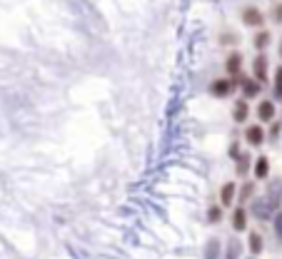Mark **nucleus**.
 <instances>
[{
    "mask_svg": "<svg viewBox=\"0 0 282 259\" xmlns=\"http://www.w3.org/2000/svg\"><path fill=\"white\" fill-rule=\"evenodd\" d=\"M250 212H252V217H255V220H260V222H270V220H275L277 207L270 202L267 194H262V197H252V200H250Z\"/></svg>",
    "mask_w": 282,
    "mask_h": 259,
    "instance_id": "1",
    "label": "nucleus"
},
{
    "mask_svg": "<svg viewBox=\"0 0 282 259\" xmlns=\"http://www.w3.org/2000/svg\"><path fill=\"white\" fill-rule=\"evenodd\" d=\"M237 90V77H215L212 82H210V88H207V92H210V97H218V100H225V97H232V92Z\"/></svg>",
    "mask_w": 282,
    "mask_h": 259,
    "instance_id": "2",
    "label": "nucleus"
},
{
    "mask_svg": "<svg viewBox=\"0 0 282 259\" xmlns=\"http://www.w3.org/2000/svg\"><path fill=\"white\" fill-rule=\"evenodd\" d=\"M237 88H240V95H242L245 100H255V97L262 95V88H265V85L260 82V80H255L252 75L240 73V75H237Z\"/></svg>",
    "mask_w": 282,
    "mask_h": 259,
    "instance_id": "3",
    "label": "nucleus"
},
{
    "mask_svg": "<svg viewBox=\"0 0 282 259\" xmlns=\"http://www.w3.org/2000/svg\"><path fill=\"white\" fill-rule=\"evenodd\" d=\"M240 20H242V25L252 28V30H260V28H265V13L260 10L257 5H245L242 13H240Z\"/></svg>",
    "mask_w": 282,
    "mask_h": 259,
    "instance_id": "4",
    "label": "nucleus"
},
{
    "mask_svg": "<svg viewBox=\"0 0 282 259\" xmlns=\"http://www.w3.org/2000/svg\"><path fill=\"white\" fill-rule=\"evenodd\" d=\"M245 142H247L252 149H260V147L267 142V130L262 127V122H255V125H247V127H245Z\"/></svg>",
    "mask_w": 282,
    "mask_h": 259,
    "instance_id": "5",
    "label": "nucleus"
},
{
    "mask_svg": "<svg viewBox=\"0 0 282 259\" xmlns=\"http://www.w3.org/2000/svg\"><path fill=\"white\" fill-rule=\"evenodd\" d=\"M255 117H257V122H262V125H270L272 120H277V105H275V100H257V105H255Z\"/></svg>",
    "mask_w": 282,
    "mask_h": 259,
    "instance_id": "6",
    "label": "nucleus"
},
{
    "mask_svg": "<svg viewBox=\"0 0 282 259\" xmlns=\"http://www.w3.org/2000/svg\"><path fill=\"white\" fill-rule=\"evenodd\" d=\"M250 70H252V77H255V80H260V82L265 85V82L270 80V57H267L265 53H257V55L252 57Z\"/></svg>",
    "mask_w": 282,
    "mask_h": 259,
    "instance_id": "7",
    "label": "nucleus"
},
{
    "mask_svg": "<svg viewBox=\"0 0 282 259\" xmlns=\"http://www.w3.org/2000/svg\"><path fill=\"white\" fill-rule=\"evenodd\" d=\"M242 65H245V55L240 50H230L227 57H225V73L230 77H237L242 73Z\"/></svg>",
    "mask_w": 282,
    "mask_h": 259,
    "instance_id": "8",
    "label": "nucleus"
},
{
    "mask_svg": "<svg viewBox=\"0 0 282 259\" xmlns=\"http://www.w3.org/2000/svg\"><path fill=\"white\" fill-rule=\"evenodd\" d=\"M250 100H245V97H237L235 100V105H232V120L237 122V125H245L247 120H250Z\"/></svg>",
    "mask_w": 282,
    "mask_h": 259,
    "instance_id": "9",
    "label": "nucleus"
},
{
    "mask_svg": "<svg viewBox=\"0 0 282 259\" xmlns=\"http://www.w3.org/2000/svg\"><path fill=\"white\" fill-rule=\"evenodd\" d=\"M270 45H272V33L265 30V28L255 30V35H252V48H255L257 53H265Z\"/></svg>",
    "mask_w": 282,
    "mask_h": 259,
    "instance_id": "10",
    "label": "nucleus"
},
{
    "mask_svg": "<svg viewBox=\"0 0 282 259\" xmlns=\"http://www.w3.org/2000/svg\"><path fill=\"white\" fill-rule=\"evenodd\" d=\"M267 197H270V202L277 207V209H282V177H275V180H270L267 182Z\"/></svg>",
    "mask_w": 282,
    "mask_h": 259,
    "instance_id": "11",
    "label": "nucleus"
},
{
    "mask_svg": "<svg viewBox=\"0 0 282 259\" xmlns=\"http://www.w3.org/2000/svg\"><path fill=\"white\" fill-rule=\"evenodd\" d=\"M252 175H255V180H270V157H265V155L255 157Z\"/></svg>",
    "mask_w": 282,
    "mask_h": 259,
    "instance_id": "12",
    "label": "nucleus"
},
{
    "mask_svg": "<svg viewBox=\"0 0 282 259\" xmlns=\"http://www.w3.org/2000/svg\"><path fill=\"white\" fill-rule=\"evenodd\" d=\"M252 162H255V160H252V155H247V152H240V157L235 160V175L245 180V177L250 175V172H252Z\"/></svg>",
    "mask_w": 282,
    "mask_h": 259,
    "instance_id": "13",
    "label": "nucleus"
},
{
    "mask_svg": "<svg viewBox=\"0 0 282 259\" xmlns=\"http://www.w3.org/2000/svg\"><path fill=\"white\" fill-rule=\"evenodd\" d=\"M237 200V182H225L220 187V204L222 207H232Z\"/></svg>",
    "mask_w": 282,
    "mask_h": 259,
    "instance_id": "14",
    "label": "nucleus"
},
{
    "mask_svg": "<svg viewBox=\"0 0 282 259\" xmlns=\"http://www.w3.org/2000/svg\"><path fill=\"white\" fill-rule=\"evenodd\" d=\"M257 185H255V180H245L240 187H237V200H240V204H245V202H250L252 197H257Z\"/></svg>",
    "mask_w": 282,
    "mask_h": 259,
    "instance_id": "15",
    "label": "nucleus"
},
{
    "mask_svg": "<svg viewBox=\"0 0 282 259\" xmlns=\"http://www.w3.org/2000/svg\"><path fill=\"white\" fill-rule=\"evenodd\" d=\"M232 229L235 232H245L247 229V212L242 209V204L235 207V212H232Z\"/></svg>",
    "mask_w": 282,
    "mask_h": 259,
    "instance_id": "16",
    "label": "nucleus"
},
{
    "mask_svg": "<svg viewBox=\"0 0 282 259\" xmlns=\"http://www.w3.org/2000/svg\"><path fill=\"white\" fill-rule=\"evenodd\" d=\"M272 100L282 102V65H277L272 73Z\"/></svg>",
    "mask_w": 282,
    "mask_h": 259,
    "instance_id": "17",
    "label": "nucleus"
},
{
    "mask_svg": "<svg viewBox=\"0 0 282 259\" xmlns=\"http://www.w3.org/2000/svg\"><path fill=\"white\" fill-rule=\"evenodd\" d=\"M240 252H242L240 240H237V237H232L230 244H227V254H225V259H240Z\"/></svg>",
    "mask_w": 282,
    "mask_h": 259,
    "instance_id": "18",
    "label": "nucleus"
},
{
    "mask_svg": "<svg viewBox=\"0 0 282 259\" xmlns=\"http://www.w3.org/2000/svg\"><path fill=\"white\" fill-rule=\"evenodd\" d=\"M262 247H265V242H262V234H260V232H252V234H250V252L257 257L260 252H262Z\"/></svg>",
    "mask_w": 282,
    "mask_h": 259,
    "instance_id": "19",
    "label": "nucleus"
},
{
    "mask_svg": "<svg viewBox=\"0 0 282 259\" xmlns=\"http://www.w3.org/2000/svg\"><path fill=\"white\" fill-rule=\"evenodd\" d=\"M280 135H282V122H280V120H272L270 127H267V140H270V142H277Z\"/></svg>",
    "mask_w": 282,
    "mask_h": 259,
    "instance_id": "20",
    "label": "nucleus"
},
{
    "mask_svg": "<svg viewBox=\"0 0 282 259\" xmlns=\"http://www.w3.org/2000/svg\"><path fill=\"white\" fill-rule=\"evenodd\" d=\"M220 220H222V204H212L207 209V222L210 224H218Z\"/></svg>",
    "mask_w": 282,
    "mask_h": 259,
    "instance_id": "21",
    "label": "nucleus"
},
{
    "mask_svg": "<svg viewBox=\"0 0 282 259\" xmlns=\"http://www.w3.org/2000/svg\"><path fill=\"white\" fill-rule=\"evenodd\" d=\"M205 257H207V259H218V257H220V242H218V240H210V242H207Z\"/></svg>",
    "mask_w": 282,
    "mask_h": 259,
    "instance_id": "22",
    "label": "nucleus"
},
{
    "mask_svg": "<svg viewBox=\"0 0 282 259\" xmlns=\"http://www.w3.org/2000/svg\"><path fill=\"white\" fill-rule=\"evenodd\" d=\"M270 20H272L275 25H282V0L272 5V10H270Z\"/></svg>",
    "mask_w": 282,
    "mask_h": 259,
    "instance_id": "23",
    "label": "nucleus"
},
{
    "mask_svg": "<svg viewBox=\"0 0 282 259\" xmlns=\"http://www.w3.org/2000/svg\"><path fill=\"white\" fill-rule=\"evenodd\" d=\"M240 42V37H237L235 33H225V35H220V45H237Z\"/></svg>",
    "mask_w": 282,
    "mask_h": 259,
    "instance_id": "24",
    "label": "nucleus"
},
{
    "mask_svg": "<svg viewBox=\"0 0 282 259\" xmlns=\"http://www.w3.org/2000/svg\"><path fill=\"white\" fill-rule=\"evenodd\" d=\"M275 232H277V237L282 240V212L275 214Z\"/></svg>",
    "mask_w": 282,
    "mask_h": 259,
    "instance_id": "25",
    "label": "nucleus"
},
{
    "mask_svg": "<svg viewBox=\"0 0 282 259\" xmlns=\"http://www.w3.org/2000/svg\"><path fill=\"white\" fill-rule=\"evenodd\" d=\"M230 157H232V160L240 157V142H232V145H230Z\"/></svg>",
    "mask_w": 282,
    "mask_h": 259,
    "instance_id": "26",
    "label": "nucleus"
},
{
    "mask_svg": "<svg viewBox=\"0 0 282 259\" xmlns=\"http://www.w3.org/2000/svg\"><path fill=\"white\" fill-rule=\"evenodd\" d=\"M277 57H280V62H282V35H280V42H277Z\"/></svg>",
    "mask_w": 282,
    "mask_h": 259,
    "instance_id": "27",
    "label": "nucleus"
}]
</instances>
